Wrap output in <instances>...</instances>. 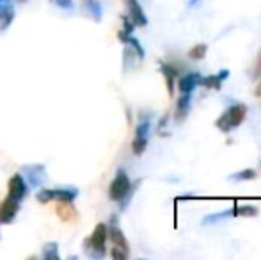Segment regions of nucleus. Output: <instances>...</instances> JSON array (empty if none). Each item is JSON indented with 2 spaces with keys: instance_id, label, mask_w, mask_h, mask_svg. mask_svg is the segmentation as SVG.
Segmentation results:
<instances>
[{
  "instance_id": "obj_21",
  "label": "nucleus",
  "mask_w": 261,
  "mask_h": 260,
  "mask_svg": "<svg viewBox=\"0 0 261 260\" xmlns=\"http://www.w3.org/2000/svg\"><path fill=\"white\" fill-rule=\"evenodd\" d=\"M256 177H258V173H256L254 170H242V171H238V173L231 175L229 180H233V182H247V180H254Z\"/></svg>"
},
{
  "instance_id": "obj_2",
  "label": "nucleus",
  "mask_w": 261,
  "mask_h": 260,
  "mask_svg": "<svg viewBox=\"0 0 261 260\" xmlns=\"http://www.w3.org/2000/svg\"><path fill=\"white\" fill-rule=\"evenodd\" d=\"M245 118H247V105L237 102V104L229 105V107L219 116V120L215 122V127L220 132L227 134V132H231L233 129H238V127L245 122Z\"/></svg>"
},
{
  "instance_id": "obj_26",
  "label": "nucleus",
  "mask_w": 261,
  "mask_h": 260,
  "mask_svg": "<svg viewBox=\"0 0 261 260\" xmlns=\"http://www.w3.org/2000/svg\"><path fill=\"white\" fill-rule=\"evenodd\" d=\"M201 4V0H189V7H196V6H199Z\"/></svg>"
},
{
  "instance_id": "obj_7",
  "label": "nucleus",
  "mask_w": 261,
  "mask_h": 260,
  "mask_svg": "<svg viewBox=\"0 0 261 260\" xmlns=\"http://www.w3.org/2000/svg\"><path fill=\"white\" fill-rule=\"evenodd\" d=\"M20 212V201L13 200L11 196H6L0 200V225H11L16 219Z\"/></svg>"
},
{
  "instance_id": "obj_1",
  "label": "nucleus",
  "mask_w": 261,
  "mask_h": 260,
  "mask_svg": "<svg viewBox=\"0 0 261 260\" xmlns=\"http://www.w3.org/2000/svg\"><path fill=\"white\" fill-rule=\"evenodd\" d=\"M135 187H137V184L132 185L126 171L119 168L116 177H114V180L110 182V185H109V198L112 201H116V203H121V208H126V203H128V200H130Z\"/></svg>"
},
{
  "instance_id": "obj_24",
  "label": "nucleus",
  "mask_w": 261,
  "mask_h": 260,
  "mask_svg": "<svg viewBox=\"0 0 261 260\" xmlns=\"http://www.w3.org/2000/svg\"><path fill=\"white\" fill-rule=\"evenodd\" d=\"M110 255H112L114 260H126L128 258V251L121 250V248H112V251H110Z\"/></svg>"
},
{
  "instance_id": "obj_12",
  "label": "nucleus",
  "mask_w": 261,
  "mask_h": 260,
  "mask_svg": "<svg viewBox=\"0 0 261 260\" xmlns=\"http://www.w3.org/2000/svg\"><path fill=\"white\" fill-rule=\"evenodd\" d=\"M160 72H162V75H164V79H165V84H167L169 94L172 97V94H174L176 80H178V77H179L178 68H176L174 64H171V63H164V61H160Z\"/></svg>"
},
{
  "instance_id": "obj_9",
  "label": "nucleus",
  "mask_w": 261,
  "mask_h": 260,
  "mask_svg": "<svg viewBox=\"0 0 261 260\" xmlns=\"http://www.w3.org/2000/svg\"><path fill=\"white\" fill-rule=\"evenodd\" d=\"M27 191H29V185L20 173L13 175V177L9 178V182H7V196H11L13 200L21 201L27 196Z\"/></svg>"
},
{
  "instance_id": "obj_10",
  "label": "nucleus",
  "mask_w": 261,
  "mask_h": 260,
  "mask_svg": "<svg viewBox=\"0 0 261 260\" xmlns=\"http://www.w3.org/2000/svg\"><path fill=\"white\" fill-rule=\"evenodd\" d=\"M201 75L199 72H190V73H185V75L178 77V89H179V94L181 93H194L197 87L201 86Z\"/></svg>"
},
{
  "instance_id": "obj_19",
  "label": "nucleus",
  "mask_w": 261,
  "mask_h": 260,
  "mask_svg": "<svg viewBox=\"0 0 261 260\" xmlns=\"http://www.w3.org/2000/svg\"><path fill=\"white\" fill-rule=\"evenodd\" d=\"M41 257L45 260H59L61 255H59V244L57 243H46L43 246Z\"/></svg>"
},
{
  "instance_id": "obj_13",
  "label": "nucleus",
  "mask_w": 261,
  "mask_h": 260,
  "mask_svg": "<svg viewBox=\"0 0 261 260\" xmlns=\"http://www.w3.org/2000/svg\"><path fill=\"white\" fill-rule=\"evenodd\" d=\"M190 107H192V93H181V97L176 102V109H174V120L176 122H183V120L189 116Z\"/></svg>"
},
{
  "instance_id": "obj_25",
  "label": "nucleus",
  "mask_w": 261,
  "mask_h": 260,
  "mask_svg": "<svg viewBox=\"0 0 261 260\" xmlns=\"http://www.w3.org/2000/svg\"><path fill=\"white\" fill-rule=\"evenodd\" d=\"M252 77L254 79H261V50L256 57V63H254V68H252Z\"/></svg>"
},
{
  "instance_id": "obj_22",
  "label": "nucleus",
  "mask_w": 261,
  "mask_h": 260,
  "mask_svg": "<svg viewBox=\"0 0 261 260\" xmlns=\"http://www.w3.org/2000/svg\"><path fill=\"white\" fill-rule=\"evenodd\" d=\"M208 52V45H204V43H199V45L192 46V49L189 50V57L192 61H203L204 56H206Z\"/></svg>"
},
{
  "instance_id": "obj_14",
  "label": "nucleus",
  "mask_w": 261,
  "mask_h": 260,
  "mask_svg": "<svg viewBox=\"0 0 261 260\" xmlns=\"http://www.w3.org/2000/svg\"><path fill=\"white\" fill-rule=\"evenodd\" d=\"M229 77V69H220L219 73L215 75H208L201 79V86H204L206 89H213V91H219L220 86H222L224 80Z\"/></svg>"
},
{
  "instance_id": "obj_5",
  "label": "nucleus",
  "mask_w": 261,
  "mask_h": 260,
  "mask_svg": "<svg viewBox=\"0 0 261 260\" xmlns=\"http://www.w3.org/2000/svg\"><path fill=\"white\" fill-rule=\"evenodd\" d=\"M149 134H151V118L149 116H142L137 129H135L134 141H132V152L135 155H142L146 152L149 143Z\"/></svg>"
},
{
  "instance_id": "obj_4",
  "label": "nucleus",
  "mask_w": 261,
  "mask_h": 260,
  "mask_svg": "<svg viewBox=\"0 0 261 260\" xmlns=\"http://www.w3.org/2000/svg\"><path fill=\"white\" fill-rule=\"evenodd\" d=\"M79 198V189L73 185H64L57 189H39L36 193V200L39 203H50L52 200L57 201H75Z\"/></svg>"
},
{
  "instance_id": "obj_6",
  "label": "nucleus",
  "mask_w": 261,
  "mask_h": 260,
  "mask_svg": "<svg viewBox=\"0 0 261 260\" xmlns=\"http://www.w3.org/2000/svg\"><path fill=\"white\" fill-rule=\"evenodd\" d=\"M21 173L27 178V185L31 189H38L46 180V168L43 164H31V166L21 168Z\"/></svg>"
},
{
  "instance_id": "obj_17",
  "label": "nucleus",
  "mask_w": 261,
  "mask_h": 260,
  "mask_svg": "<svg viewBox=\"0 0 261 260\" xmlns=\"http://www.w3.org/2000/svg\"><path fill=\"white\" fill-rule=\"evenodd\" d=\"M227 218H237V207H231L222 212H213V214L204 216L203 225H215V223L222 221V219H227Z\"/></svg>"
},
{
  "instance_id": "obj_11",
  "label": "nucleus",
  "mask_w": 261,
  "mask_h": 260,
  "mask_svg": "<svg viewBox=\"0 0 261 260\" xmlns=\"http://www.w3.org/2000/svg\"><path fill=\"white\" fill-rule=\"evenodd\" d=\"M124 2H126L128 18L132 20V23L135 27H146L148 25V18H146V13L141 4H139V0H124Z\"/></svg>"
},
{
  "instance_id": "obj_20",
  "label": "nucleus",
  "mask_w": 261,
  "mask_h": 260,
  "mask_svg": "<svg viewBox=\"0 0 261 260\" xmlns=\"http://www.w3.org/2000/svg\"><path fill=\"white\" fill-rule=\"evenodd\" d=\"M237 207V218H254L259 214L258 207L254 205H234Z\"/></svg>"
},
{
  "instance_id": "obj_16",
  "label": "nucleus",
  "mask_w": 261,
  "mask_h": 260,
  "mask_svg": "<svg viewBox=\"0 0 261 260\" xmlns=\"http://www.w3.org/2000/svg\"><path fill=\"white\" fill-rule=\"evenodd\" d=\"M57 214L62 221H73V219L79 218V212H76L73 201H59Z\"/></svg>"
},
{
  "instance_id": "obj_15",
  "label": "nucleus",
  "mask_w": 261,
  "mask_h": 260,
  "mask_svg": "<svg viewBox=\"0 0 261 260\" xmlns=\"http://www.w3.org/2000/svg\"><path fill=\"white\" fill-rule=\"evenodd\" d=\"M13 20H14V7L11 4V0H7L6 4L0 6V34L11 27Z\"/></svg>"
},
{
  "instance_id": "obj_23",
  "label": "nucleus",
  "mask_w": 261,
  "mask_h": 260,
  "mask_svg": "<svg viewBox=\"0 0 261 260\" xmlns=\"http://www.w3.org/2000/svg\"><path fill=\"white\" fill-rule=\"evenodd\" d=\"M50 2H52L55 7H59V9H64V11H73V9H75V4H73V0H50Z\"/></svg>"
},
{
  "instance_id": "obj_3",
  "label": "nucleus",
  "mask_w": 261,
  "mask_h": 260,
  "mask_svg": "<svg viewBox=\"0 0 261 260\" xmlns=\"http://www.w3.org/2000/svg\"><path fill=\"white\" fill-rule=\"evenodd\" d=\"M107 239H109V235H107V225L105 223H98L94 226L91 237H87L84 241V251H86L87 257L94 260L103 258L107 255V248H105Z\"/></svg>"
},
{
  "instance_id": "obj_8",
  "label": "nucleus",
  "mask_w": 261,
  "mask_h": 260,
  "mask_svg": "<svg viewBox=\"0 0 261 260\" xmlns=\"http://www.w3.org/2000/svg\"><path fill=\"white\" fill-rule=\"evenodd\" d=\"M107 235H109V239L112 241L114 246L121 248V250H124V251H128V253H130V246H128V241H126V237H124L123 230H121L119 223H117L116 216H112V219H110L109 226H107Z\"/></svg>"
},
{
  "instance_id": "obj_18",
  "label": "nucleus",
  "mask_w": 261,
  "mask_h": 260,
  "mask_svg": "<svg viewBox=\"0 0 261 260\" xmlns=\"http://www.w3.org/2000/svg\"><path fill=\"white\" fill-rule=\"evenodd\" d=\"M86 11H87V14L96 21H100L101 16H103V7H101V4L98 2V0H87Z\"/></svg>"
},
{
  "instance_id": "obj_27",
  "label": "nucleus",
  "mask_w": 261,
  "mask_h": 260,
  "mask_svg": "<svg viewBox=\"0 0 261 260\" xmlns=\"http://www.w3.org/2000/svg\"><path fill=\"white\" fill-rule=\"evenodd\" d=\"M256 97H261V82L258 84V87H256Z\"/></svg>"
}]
</instances>
